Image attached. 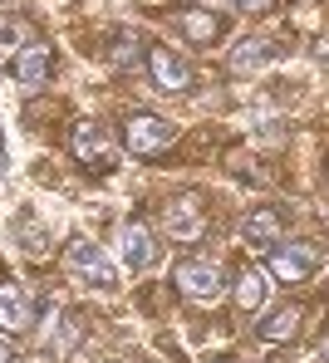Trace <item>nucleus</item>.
<instances>
[{
	"instance_id": "6ab92c4d",
	"label": "nucleus",
	"mask_w": 329,
	"mask_h": 363,
	"mask_svg": "<svg viewBox=\"0 0 329 363\" xmlns=\"http://www.w3.org/2000/svg\"><path fill=\"white\" fill-rule=\"evenodd\" d=\"M231 5H236V10H265L270 0H231Z\"/></svg>"
},
{
	"instance_id": "7ed1b4c3",
	"label": "nucleus",
	"mask_w": 329,
	"mask_h": 363,
	"mask_svg": "<svg viewBox=\"0 0 329 363\" xmlns=\"http://www.w3.org/2000/svg\"><path fill=\"white\" fill-rule=\"evenodd\" d=\"M123 143H128L133 157H157L162 147L177 143V123L157 118V113H128V123H123Z\"/></svg>"
},
{
	"instance_id": "f03ea898",
	"label": "nucleus",
	"mask_w": 329,
	"mask_h": 363,
	"mask_svg": "<svg viewBox=\"0 0 329 363\" xmlns=\"http://www.w3.org/2000/svg\"><path fill=\"white\" fill-rule=\"evenodd\" d=\"M177 290L187 295L192 304H216L226 295V275H221V265L216 260H206V255H187V260H177Z\"/></svg>"
},
{
	"instance_id": "f3484780",
	"label": "nucleus",
	"mask_w": 329,
	"mask_h": 363,
	"mask_svg": "<svg viewBox=\"0 0 329 363\" xmlns=\"http://www.w3.org/2000/svg\"><path fill=\"white\" fill-rule=\"evenodd\" d=\"M138 45H143V35H128V30H118V35H113V64H123V69H128V64L138 60Z\"/></svg>"
},
{
	"instance_id": "20e7f679",
	"label": "nucleus",
	"mask_w": 329,
	"mask_h": 363,
	"mask_svg": "<svg viewBox=\"0 0 329 363\" xmlns=\"http://www.w3.org/2000/svg\"><path fill=\"white\" fill-rule=\"evenodd\" d=\"M320 270V250L305 241H290V245H275L270 250V275L280 285H305L310 275Z\"/></svg>"
},
{
	"instance_id": "a211bd4d",
	"label": "nucleus",
	"mask_w": 329,
	"mask_h": 363,
	"mask_svg": "<svg viewBox=\"0 0 329 363\" xmlns=\"http://www.w3.org/2000/svg\"><path fill=\"white\" fill-rule=\"evenodd\" d=\"M10 359H15V344H10V334L0 329V363H10Z\"/></svg>"
},
{
	"instance_id": "423d86ee",
	"label": "nucleus",
	"mask_w": 329,
	"mask_h": 363,
	"mask_svg": "<svg viewBox=\"0 0 329 363\" xmlns=\"http://www.w3.org/2000/svg\"><path fill=\"white\" fill-rule=\"evenodd\" d=\"M172 30L187 40V45H216L221 35H226V15H216V10H201V5H182V10H172Z\"/></svg>"
},
{
	"instance_id": "ddd939ff",
	"label": "nucleus",
	"mask_w": 329,
	"mask_h": 363,
	"mask_svg": "<svg viewBox=\"0 0 329 363\" xmlns=\"http://www.w3.org/2000/svg\"><path fill=\"white\" fill-rule=\"evenodd\" d=\"M270 60H280V45L275 40H246V45H236L231 50V69H265Z\"/></svg>"
},
{
	"instance_id": "39448f33",
	"label": "nucleus",
	"mask_w": 329,
	"mask_h": 363,
	"mask_svg": "<svg viewBox=\"0 0 329 363\" xmlns=\"http://www.w3.org/2000/svg\"><path fill=\"white\" fill-rule=\"evenodd\" d=\"M162 226H167V236H172V241H201V231H206V211H201V196H197V191L172 196V201L162 206Z\"/></svg>"
},
{
	"instance_id": "1a4fd4ad",
	"label": "nucleus",
	"mask_w": 329,
	"mask_h": 363,
	"mask_svg": "<svg viewBox=\"0 0 329 363\" xmlns=\"http://www.w3.org/2000/svg\"><path fill=\"white\" fill-rule=\"evenodd\" d=\"M74 157L84 162V167H113V138L104 133V123L84 118L79 128H74Z\"/></svg>"
},
{
	"instance_id": "6e6552de",
	"label": "nucleus",
	"mask_w": 329,
	"mask_h": 363,
	"mask_svg": "<svg viewBox=\"0 0 329 363\" xmlns=\"http://www.w3.org/2000/svg\"><path fill=\"white\" fill-rule=\"evenodd\" d=\"M118 260H123V270L128 275H143V270H152L157 265V241H152V231L147 226H118Z\"/></svg>"
},
{
	"instance_id": "4468645a",
	"label": "nucleus",
	"mask_w": 329,
	"mask_h": 363,
	"mask_svg": "<svg viewBox=\"0 0 329 363\" xmlns=\"http://www.w3.org/2000/svg\"><path fill=\"white\" fill-rule=\"evenodd\" d=\"M295 329H300V309H295V304H280L270 319H261V339L265 344H285Z\"/></svg>"
},
{
	"instance_id": "aec40b11",
	"label": "nucleus",
	"mask_w": 329,
	"mask_h": 363,
	"mask_svg": "<svg viewBox=\"0 0 329 363\" xmlns=\"http://www.w3.org/2000/svg\"><path fill=\"white\" fill-rule=\"evenodd\" d=\"M315 60L329 64V40H315Z\"/></svg>"
},
{
	"instance_id": "f257e3e1",
	"label": "nucleus",
	"mask_w": 329,
	"mask_h": 363,
	"mask_svg": "<svg viewBox=\"0 0 329 363\" xmlns=\"http://www.w3.org/2000/svg\"><path fill=\"white\" fill-rule=\"evenodd\" d=\"M65 260H69V270L84 280V285H94L99 295H118L123 290V280H118V265L104 255V245H94L89 236H74L65 250Z\"/></svg>"
},
{
	"instance_id": "dca6fc26",
	"label": "nucleus",
	"mask_w": 329,
	"mask_h": 363,
	"mask_svg": "<svg viewBox=\"0 0 329 363\" xmlns=\"http://www.w3.org/2000/svg\"><path fill=\"white\" fill-rule=\"evenodd\" d=\"M25 40H30V30H25L15 15H0V55H20Z\"/></svg>"
},
{
	"instance_id": "9d476101",
	"label": "nucleus",
	"mask_w": 329,
	"mask_h": 363,
	"mask_svg": "<svg viewBox=\"0 0 329 363\" xmlns=\"http://www.w3.org/2000/svg\"><path fill=\"white\" fill-rule=\"evenodd\" d=\"M280 236H285V211H280V206H256V211L241 221L246 250H275Z\"/></svg>"
},
{
	"instance_id": "2eb2a0df",
	"label": "nucleus",
	"mask_w": 329,
	"mask_h": 363,
	"mask_svg": "<svg viewBox=\"0 0 329 363\" xmlns=\"http://www.w3.org/2000/svg\"><path fill=\"white\" fill-rule=\"evenodd\" d=\"M236 304H241L246 314H256L265 304V270H256V265L241 270V280H236Z\"/></svg>"
},
{
	"instance_id": "412c9836",
	"label": "nucleus",
	"mask_w": 329,
	"mask_h": 363,
	"mask_svg": "<svg viewBox=\"0 0 329 363\" xmlns=\"http://www.w3.org/2000/svg\"><path fill=\"white\" fill-rule=\"evenodd\" d=\"M0 172H5V133H0Z\"/></svg>"
},
{
	"instance_id": "f8f14e48",
	"label": "nucleus",
	"mask_w": 329,
	"mask_h": 363,
	"mask_svg": "<svg viewBox=\"0 0 329 363\" xmlns=\"http://www.w3.org/2000/svg\"><path fill=\"white\" fill-rule=\"evenodd\" d=\"M15 79H20L25 94H35V89L50 79V50H45V45H25V50L15 55Z\"/></svg>"
},
{
	"instance_id": "9b49d317",
	"label": "nucleus",
	"mask_w": 329,
	"mask_h": 363,
	"mask_svg": "<svg viewBox=\"0 0 329 363\" xmlns=\"http://www.w3.org/2000/svg\"><path fill=\"white\" fill-rule=\"evenodd\" d=\"M30 324H35V295H30L25 285L5 280V285H0V329H5V334H25Z\"/></svg>"
},
{
	"instance_id": "0eeeda50",
	"label": "nucleus",
	"mask_w": 329,
	"mask_h": 363,
	"mask_svg": "<svg viewBox=\"0 0 329 363\" xmlns=\"http://www.w3.org/2000/svg\"><path fill=\"white\" fill-rule=\"evenodd\" d=\"M147 74H152V84L162 94H187L192 89V64L182 60V55H172L167 45H152L147 50Z\"/></svg>"
}]
</instances>
